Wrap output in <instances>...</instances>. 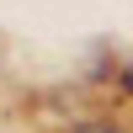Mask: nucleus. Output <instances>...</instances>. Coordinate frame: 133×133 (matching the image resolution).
Segmentation results:
<instances>
[{
  "mask_svg": "<svg viewBox=\"0 0 133 133\" xmlns=\"http://www.w3.org/2000/svg\"><path fill=\"white\" fill-rule=\"evenodd\" d=\"M75 133H123V128H112V123H85V128H75Z\"/></svg>",
  "mask_w": 133,
  "mask_h": 133,
  "instance_id": "nucleus-1",
  "label": "nucleus"
},
{
  "mask_svg": "<svg viewBox=\"0 0 133 133\" xmlns=\"http://www.w3.org/2000/svg\"><path fill=\"white\" fill-rule=\"evenodd\" d=\"M123 85H128V91H133V64H128V69H123Z\"/></svg>",
  "mask_w": 133,
  "mask_h": 133,
  "instance_id": "nucleus-2",
  "label": "nucleus"
}]
</instances>
